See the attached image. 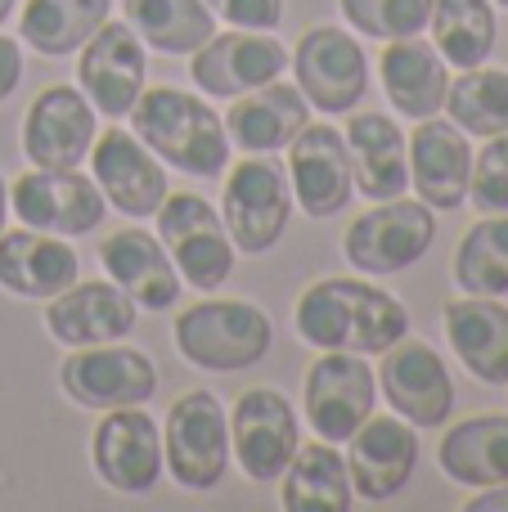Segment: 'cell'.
Instances as JSON below:
<instances>
[{
	"instance_id": "obj_1",
	"label": "cell",
	"mask_w": 508,
	"mask_h": 512,
	"mask_svg": "<svg viewBox=\"0 0 508 512\" xmlns=\"http://www.w3.org/2000/svg\"><path fill=\"white\" fill-rule=\"evenodd\" d=\"M293 328L315 351L383 355L410 333V310L392 292L360 279H320L297 297Z\"/></svg>"
},
{
	"instance_id": "obj_2",
	"label": "cell",
	"mask_w": 508,
	"mask_h": 512,
	"mask_svg": "<svg viewBox=\"0 0 508 512\" xmlns=\"http://www.w3.org/2000/svg\"><path fill=\"white\" fill-rule=\"evenodd\" d=\"M126 117H131L135 140L167 167L203 180H221V171H230L225 122L198 95H185L176 86H144Z\"/></svg>"
},
{
	"instance_id": "obj_3",
	"label": "cell",
	"mask_w": 508,
	"mask_h": 512,
	"mask_svg": "<svg viewBox=\"0 0 508 512\" xmlns=\"http://www.w3.org/2000/svg\"><path fill=\"white\" fill-rule=\"evenodd\" d=\"M275 328L252 301H198L176 315V351L207 373H239L270 355Z\"/></svg>"
},
{
	"instance_id": "obj_4",
	"label": "cell",
	"mask_w": 508,
	"mask_h": 512,
	"mask_svg": "<svg viewBox=\"0 0 508 512\" xmlns=\"http://www.w3.org/2000/svg\"><path fill=\"white\" fill-rule=\"evenodd\" d=\"M225 234L239 252L261 256L270 252L288 230L293 216V185H288V167L275 162L270 153H252L248 162L225 171V194H221Z\"/></svg>"
},
{
	"instance_id": "obj_5",
	"label": "cell",
	"mask_w": 508,
	"mask_h": 512,
	"mask_svg": "<svg viewBox=\"0 0 508 512\" xmlns=\"http://www.w3.org/2000/svg\"><path fill=\"white\" fill-rule=\"evenodd\" d=\"M153 216H158V243L167 248L180 283L198 292H216L234 274V243L207 198L167 194Z\"/></svg>"
},
{
	"instance_id": "obj_6",
	"label": "cell",
	"mask_w": 508,
	"mask_h": 512,
	"mask_svg": "<svg viewBox=\"0 0 508 512\" xmlns=\"http://www.w3.org/2000/svg\"><path fill=\"white\" fill-rule=\"evenodd\" d=\"M162 463L185 490L221 486L230 468V414L212 391H189L171 405L167 432H162Z\"/></svg>"
},
{
	"instance_id": "obj_7",
	"label": "cell",
	"mask_w": 508,
	"mask_h": 512,
	"mask_svg": "<svg viewBox=\"0 0 508 512\" xmlns=\"http://www.w3.org/2000/svg\"><path fill=\"white\" fill-rule=\"evenodd\" d=\"M432 239H437L432 207L423 198L419 203H405V194H401L351 221L347 239H342V256L360 274H401L428 256Z\"/></svg>"
},
{
	"instance_id": "obj_8",
	"label": "cell",
	"mask_w": 508,
	"mask_h": 512,
	"mask_svg": "<svg viewBox=\"0 0 508 512\" xmlns=\"http://www.w3.org/2000/svg\"><path fill=\"white\" fill-rule=\"evenodd\" d=\"M293 72L306 104H315L329 117L356 113V104L369 90L365 45L351 32H342V27H311V32H302V41L293 50Z\"/></svg>"
},
{
	"instance_id": "obj_9",
	"label": "cell",
	"mask_w": 508,
	"mask_h": 512,
	"mask_svg": "<svg viewBox=\"0 0 508 512\" xmlns=\"http://www.w3.org/2000/svg\"><path fill=\"white\" fill-rule=\"evenodd\" d=\"M378 378L356 351H324L306 373V418L315 436L342 445L356 436V427L374 414Z\"/></svg>"
},
{
	"instance_id": "obj_10",
	"label": "cell",
	"mask_w": 508,
	"mask_h": 512,
	"mask_svg": "<svg viewBox=\"0 0 508 512\" xmlns=\"http://www.w3.org/2000/svg\"><path fill=\"white\" fill-rule=\"evenodd\" d=\"M9 207L18 212V221L32 225L41 234H59V239H77L104 225L108 198L99 194V185L81 171H27L9 189Z\"/></svg>"
},
{
	"instance_id": "obj_11",
	"label": "cell",
	"mask_w": 508,
	"mask_h": 512,
	"mask_svg": "<svg viewBox=\"0 0 508 512\" xmlns=\"http://www.w3.org/2000/svg\"><path fill=\"white\" fill-rule=\"evenodd\" d=\"M95 135V104L77 86L41 90L23 117V153L45 171H77L90 158Z\"/></svg>"
},
{
	"instance_id": "obj_12",
	"label": "cell",
	"mask_w": 508,
	"mask_h": 512,
	"mask_svg": "<svg viewBox=\"0 0 508 512\" xmlns=\"http://www.w3.org/2000/svg\"><path fill=\"white\" fill-rule=\"evenodd\" d=\"M302 432H297V414L279 391L257 387L243 391L239 405L230 414V454L252 481H279L284 468L293 463Z\"/></svg>"
},
{
	"instance_id": "obj_13",
	"label": "cell",
	"mask_w": 508,
	"mask_h": 512,
	"mask_svg": "<svg viewBox=\"0 0 508 512\" xmlns=\"http://www.w3.org/2000/svg\"><path fill=\"white\" fill-rule=\"evenodd\" d=\"M59 387L86 409H126L144 405L158 391V364L131 346H90L63 360Z\"/></svg>"
},
{
	"instance_id": "obj_14",
	"label": "cell",
	"mask_w": 508,
	"mask_h": 512,
	"mask_svg": "<svg viewBox=\"0 0 508 512\" xmlns=\"http://www.w3.org/2000/svg\"><path fill=\"white\" fill-rule=\"evenodd\" d=\"M378 387L387 405L414 427H441L455 409V382L450 369L428 342H392L378 364Z\"/></svg>"
},
{
	"instance_id": "obj_15",
	"label": "cell",
	"mask_w": 508,
	"mask_h": 512,
	"mask_svg": "<svg viewBox=\"0 0 508 512\" xmlns=\"http://www.w3.org/2000/svg\"><path fill=\"white\" fill-rule=\"evenodd\" d=\"M144 41L135 36L131 23H99V32L81 45L77 59V81L81 95L95 104L104 117H126L144 90Z\"/></svg>"
},
{
	"instance_id": "obj_16",
	"label": "cell",
	"mask_w": 508,
	"mask_h": 512,
	"mask_svg": "<svg viewBox=\"0 0 508 512\" xmlns=\"http://www.w3.org/2000/svg\"><path fill=\"white\" fill-rule=\"evenodd\" d=\"M90 459L104 486L122 495H149L162 477V436L158 423L140 405L108 409V418L95 427Z\"/></svg>"
},
{
	"instance_id": "obj_17",
	"label": "cell",
	"mask_w": 508,
	"mask_h": 512,
	"mask_svg": "<svg viewBox=\"0 0 508 512\" xmlns=\"http://www.w3.org/2000/svg\"><path fill=\"white\" fill-rule=\"evenodd\" d=\"M293 158H288V185H293V198L311 221H329L342 207L351 203V153L342 131H333L329 122L311 126L306 122L297 131V140L288 144Z\"/></svg>"
},
{
	"instance_id": "obj_18",
	"label": "cell",
	"mask_w": 508,
	"mask_h": 512,
	"mask_svg": "<svg viewBox=\"0 0 508 512\" xmlns=\"http://www.w3.org/2000/svg\"><path fill=\"white\" fill-rule=\"evenodd\" d=\"M95 185L122 216H153L167 198V167H158L149 149L135 140V131H104L90 144Z\"/></svg>"
},
{
	"instance_id": "obj_19",
	"label": "cell",
	"mask_w": 508,
	"mask_h": 512,
	"mask_svg": "<svg viewBox=\"0 0 508 512\" xmlns=\"http://www.w3.org/2000/svg\"><path fill=\"white\" fill-rule=\"evenodd\" d=\"M414 463H419V436L396 418H374L356 427L351 436V454H347V472H351V490L369 504H387L405 490V481L414 477Z\"/></svg>"
},
{
	"instance_id": "obj_20",
	"label": "cell",
	"mask_w": 508,
	"mask_h": 512,
	"mask_svg": "<svg viewBox=\"0 0 508 512\" xmlns=\"http://www.w3.org/2000/svg\"><path fill=\"white\" fill-rule=\"evenodd\" d=\"M288 68V50L266 32H221L198 50L194 59V81L198 90L207 95H221V99H239L248 90L266 86V81H279V72Z\"/></svg>"
},
{
	"instance_id": "obj_21",
	"label": "cell",
	"mask_w": 508,
	"mask_h": 512,
	"mask_svg": "<svg viewBox=\"0 0 508 512\" xmlns=\"http://www.w3.org/2000/svg\"><path fill=\"white\" fill-rule=\"evenodd\" d=\"M410 185L432 212H455L468 203V176H473V149L455 122L423 117L410 135Z\"/></svg>"
},
{
	"instance_id": "obj_22",
	"label": "cell",
	"mask_w": 508,
	"mask_h": 512,
	"mask_svg": "<svg viewBox=\"0 0 508 512\" xmlns=\"http://www.w3.org/2000/svg\"><path fill=\"white\" fill-rule=\"evenodd\" d=\"M45 328L63 346H104L135 328V301L117 283H72L50 297Z\"/></svg>"
},
{
	"instance_id": "obj_23",
	"label": "cell",
	"mask_w": 508,
	"mask_h": 512,
	"mask_svg": "<svg viewBox=\"0 0 508 512\" xmlns=\"http://www.w3.org/2000/svg\"><path fill=\"white\" fill-rule=\"evenodd\" d=\"M342 140L351 153V180L365 198L387 203V198H401L410 189V144L387 113H356Z\"/></svg>"
},
{
	"instance_id": "obj_24",
	"label": "cell",
	"mask_w": 508,
	"mask_h": 512,
	"mask_svg": "<svg viewBox=\"0 0 508 512\" xmlns=\"http://www.w3.org/2000/svg\"><path fill=\"white\" fill-rule=\"evenodd\" d=\"M81 274V256L72 243L45 239L32 225L0 234V288L14 297H45L72 288Z\"/></svg>"
},
{
	"instance_id": "obj_25",
	"label": "cell",
	"mask_w": 508,
	"mask_h": 512,
	"mask_svg": "<svg viewBox=\"0 0 508 512\" xmlns=\"http://www.w3.org/2000/svg\"><path fill=\"white\" fill-rule=\"evenodd\" d=\"M446 337L459 364L486 387H508V306L495 297H459L446 306Z\"/></svg>"
},
{
	"instance_id": "obj_26",
	"label": "cell",
	"mask_w": 508,
	"mask_h": 512,
	"mask_svg": "<svg viewBox=\"0 0 508 512\" xmlns=\"http://www.w3.org/2000/svg\"><path fill=\"white\" fill-rule=\"evenodd\" d=\"M99 261L113 274V283L144 310H171L180 301V274L167 248L144 230H117L99 243Z\"/></svg>"
},
{
	"instance_id": "obj_27",
	"label": "cell",
	"mask_w": 508,
	"mask_h": 512,
	"mask_svg": "<svg viewBox=\"0 0 508 512\" xmlns=\"http://www.w3.org/2000/svg\"><path fill=\"white\" fill-rule=\"evenodd\" d=\"M306 122H311V104H306L302 90L284 86V81H266V86L234 99L225 131L248 153H279L297 140Z\"/></svg>"
},
{
	"instance_id": "obj_28",
	"label": "cell",
	"mask_w": 508,
	"mask_h": 512,
	"mask_svg": "<svg viewBox=\"0 0 508 512\" xmlns=\"http://www.w3.org/2000/svg\"><path fill=\"white\" fill-rule=\"evenodd\" d=\"M378 72H383V90L401 117L423 122V117H437L446 108L450 77H446V59L437 54V45L419 41V36L387 41Z\"/></svg>"
},
{
	"instance_id": "obj_29",
	"label": "cell",
	"mask_w": 508,
	"mask_h": 512,
	"mask_svg": "<svg viewBox=\"0 0 508 512\" xmlns=\"http://www.w3.org/2000/svg\"><path fill=\"white\" fill-rule=\"evenodd\" d=\"M437 463L459 486H500L508 481V414H477L441 436Z\"/></svg>"
},
{
	"instance_id": "obj_30",
	"label": "cell",
	"mask_w": 508,
	"mask_h": 512,
	"mask_svg": "<svg viewBox=\"0 0 508 512\" xmlns=\"http://www.w3.org/2000/svg\"><path fill=\"white\" fill-rule=\"evenodd\" d=\"M279 481H284L279 504H284L288 512H347L351 504H356L347 459H342L329 441L297 445L293 463L284 468Z\"/></svg>"
},
{
	"instance_id": "obj_31",
	"label": "cell",
	"mask_w": 508,
	"mask_h": 512,
	"mask_svg": "<svg viewBox=\"0 0 508 512\" xmlns=\"http://www.w3.org/2000/svg\"><path fill=\"white\" fill-rule=\"evenodd\" d=\"M126 23L162 54H198L216 36V18L203 0H126Z\"/></svg>"
},
{
	"instance_id": "obj_32",
	"label": "cell",
	"mask_w": 508,
	"mask_h": 512,
	"mask_svg": "<svg viewBox=\"0 0 508 512\" xmlns=\"http://www.w3.org/2000/svg\"><path fill=\"white\" fill-rule=\"evenodd\" d=\"M108 5L113 0H27L18 36L32 50H41L45 59H63V54L81 50L99 32V23L108 18Z\"/></svg>"
},
{
	"instance_id": "obj_33",
	"label": "cell",
	"mask_w": 508,
	"mask_h": 512,
	"mask_svg": "<svg viewBox=\"0 0 508 512\" xmlns=\"http://www.w3.org/2000/svg\"><path fill=\"white\" fill-rule=\"evenodd\" d=\"M428 27L437 36V54L455 68H482L495 50L491 0H432Z\"/></svg>"
},
{
	"instance_id": "obj_34",
	"label": "cell",
	"mask_w": 508,
	"mask_h": 512,
	"mask_svg": "<svg viewBox=\"0 0 508 512\" xmlns=\"http://www.w3.org/2000/svg\"><path fill=\"white\" fill-rule=\"evenodd\" d=\"M455 283L468 297L508 292V212H491L464 234L455 252Z\"/></svg>"
},
{
	"instance_id": "obj_35",
	"label": "cell",
	"mask_w": 508,
	"mask_h": 512,
	"mask_svg": "<svg viewBox=\"0 0 508 512\" xmlns=\"http://www.w3.org/2000/svg\"><path fill=\"white\" fill-rule=\"evenodd\" d=\"M446 113L464 135H504L508 131V72L500 68H464V77L450 81Z\"/></svg>"
},
{
	"instance_id": "obj_36",
	"label": "cell",
	"mask_w": 508,
	"mask_h": 512,
	"mask_svg": "<svg viewBox=\"0 0 508 512\" xmlns=\"http://www.w3.org/2000/svg\"><path fill=\"white\" fill-rule=\"evenodd\" d=\"M342 18L374 41H401L419 36L432 18V0H338Z\"/></svg>"
},
{
	"instance_id": "obj_37",
	"label": "cell",
	"mask_w": 508,
	"mask_h": 512,
	"mask_svg": "<svg viewBox=\"0 0 508 512\" xmlns=\"http://www.w3.org/2000/svg\"><path fill=\"white\" fill-rule=\"evenodd\" d=\"M468 198L477 212H508V131L491 135L486 149L473 158V176H468Z\"/></svg>"
},
{
	"instance_id": "obj_38",
	"label": "cell",
	"mask_w": 508,
	"mask_h": 512,
	"mask_svg": "<svg viewBox=\"0 0 508 512\" xmlns=\"http://www.w3.org/2000/svg\"><path fill=\"white\" fill-rule=\"evenodd\" d=\"M212 14H221L225 23L248 27V32H270L284 23V0H203Z\"/></svg>"
},
{
	"instance_id": "obj_39",
	"label": "cell",
	"mask_w": 508,
	"mask_h": 512,
	"mask_svg": "<svg viewBox=\"0 0 508 512\" xmlns=\"http://www.w3.org/2000/svg\"><path fill=\"white\" fill-rule=\"evenodd\" d=\"M18 81H23V45L0 32V104L18 90Z\"/></svg>"
},
{
	"instance_id": "obj_40",
	"label": "cell",
	"mask_w": 508,
	"mask_h": 512,
	"mask_svg": "<svg viewBox=\"0 0 508 512\" xmlns=\"http://www.w3.org/2000/svg\"><path fill=\"white\" fill-rule=\"evenodd\" d=\"M468 512H508V481H500V486H486V495L468 499Z\"/></svg>"
},
{
	"instance_id": "obj_41",
	"label": "cell",
	"mask_w": 508,
	"mask_h": 512,
	"mask_svg": "<svg viewBox=\"0 0 508 512\" xmlns=\"http://www.w3.org/2000/svg\"><path fill=\"white\" fill-rule=\"evenodd\" d=\"M5 216H9V194H5V176H0V234H5Z\"/></svg>"
},
{
	"instance_id": "obj_42",
	"label": "cell",
	"mask_w": 508,
	"mask_h": 512,
	"mask_svg": "<svg viewBox=\"0 0 508 512\" xmlns=\"http://www.w3.org/2000/svg\"><path fill=\"white\" fill-rule=\"evenodd\" d=\"M14 5H18V0H0V27L9 23V14H14Z\"/></svg>"
},
{
	"instance_id": "obj_43",
	"label": "cell",
	"mask_w": 508,
	"mask_h": 512,
	"mask_svg": "<svg viewBox=\"0 0 508 512\" xmlns=\"http://www.w3.org/2000/svg\"><path fill=\"white\" fill-rule=\"evenodd\" d=\"M495 5H504V9H508V0H495Z\"/></svg>"
}]
</instances>
